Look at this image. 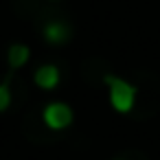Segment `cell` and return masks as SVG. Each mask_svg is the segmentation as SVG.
Instances as JSON below:
<instances>
[{"mask_svg": "<svg viewBox=\"0 0 160 160\" xmlns=\"http://www.w3.org/2000/svg\"><path fill=\"white\" fill-rule=\"evenodd\" d=\"M103 81H105V86L110 90V103H112V108L116 112H121V114H127L134 108V103H136V88L129 81L118 79L114 75H108Z\"/></svg>", "mask_w": 160, "mask_h": 160, "instance_id": "1", "label": "cell"}, {"mask_svg": "<svg viewBox=\"0 0 160 160\" xmlns=\"http://www.w3.org/2000/svg\"><path fill=\"white\" fill-rule=\"evenodd\" d=\"M72 118H75L72 108H70L68 103H64V101L48 103L46 110H44V123H46L51 129H55V132L66 129V127L72 123Z\"/></svg>", "mask_w": 160, "mask_h": 160, "instance_id": "2", "label": "cell"}, {"mask_svg": "<svg viewBox=\"0 0 160 160\" xmlns=\"http://www.w3.org/2000/svg\"><path fill=\"white\" fill-rule=\"evenodd\" d=\"M59 79H62V72H59V68H57L55 64H44V66H40V68L35 70V75H33V81H35L42 90H53V88L59 83Z\"/></svg>", "mask_w": 160, "mask_h": 160, "instance_id": "3", "label": "cell"}, {"mask_svg": "<svg viewBox=\"0 0 160 160\" xmlns=\"http://www.w3.org/2000/svg\"><path fill=\"white\" fill-rule=\"evenodd\" d=\"M44 38H46L48 44H55V46H57V44L68 42L70 31H68V27L62 24V22H51V24L44 27Z\"/></svg>", "mask_w": 160, "mask_h": 160, "instance_id": "4", "label": "cell"}, {"mask_svg": "<svg viewBox=\"0 0 160 160\" xmlns=\"http://www.w3.org/2000/svg\"><path fill=\"white\" fill-rule=\"evenodd\" d=\"M31 57V51L27 44H13L7 53V59H9V66L11 68H22Z\"/></svg>", "mask_w": 160, "mask_h": 160, "instance_id": "5", "label": "cell"}, {"mask_svg": "<svg viewBox=\"0 0 160 160\" xmlns=\"http://www.w3.org/2000/svg\"><path fill=\"white\" fill-rule=\"evenodd\" d=\"M11 105V90L7 83H0V112H5Z\"/></svg>", "mask_w": 160, "mask_h": 160, "instance_id": "6", "label": "cell"}]
</instances>
